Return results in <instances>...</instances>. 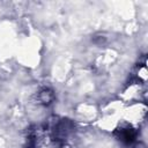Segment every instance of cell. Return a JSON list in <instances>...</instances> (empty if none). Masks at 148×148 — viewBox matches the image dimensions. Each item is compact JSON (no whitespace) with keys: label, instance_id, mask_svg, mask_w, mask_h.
I'll use <instances>...</instances> for the list:
<instances>
[{"label":"cell","instance_id":"1","mask_svg":"<svg viewBox=\"0 0 148 148\" xmlns=\"http://www.w3.org/2000/svg\"><path fill=\"white\" fill-rule=\"evenodd\" d=\"M52 99H53V94H52L50 90L44 89L43 91L39 92V101H40V102L47 104V103H50Z\"/></svg>","mask_w":148,"mask_h":148}]
</instances>
